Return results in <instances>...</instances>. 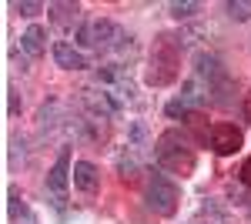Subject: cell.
<instances>
[{"label":"cell","instance_id":"cell-1","mask_svg":"<svg viewBox=\"0 0 251 224\" xmlns=\"http://www.w3.org/2000/svg\"><path fill=\"white\" fill-rule=\"evenodd\" d=\"M181 50H184V40L181 34H161L151 47V57H148V71H144V80L151 87H164L177 80V67H181Z\"/></svg>","mask_w":251,"mask_h":224},{"label":"cell","instance_id":"cell-2","mask_svg":"<svg viewBox=\"0 0 251 224\" xmlns=\"http://www.w3.org/2000/svg\"><path fill=\"white\" fill-rule=\"evenodd\" d=\"M154 157L164 171H171L177 177H188L194 174V150L188 148L184 134L181 131H164L154 141Z\"/></svg>","mask_w":251,"mask_h":224},{"label":"cell","instance_id":"cell-3","mask_svg":"<svg viewBox=\"0 0 251 224\" xmlns=\"http://www.w3.org/2000/svg\"><path fill=\"white\" fill-rule=\"evenodd\" d=\"M144 204L148 211H154L157 218H174L177 204H181V187L171 177H164L161 171H148L144 177Z\"/></svg>","mask_w":251,"mask_h":224},{"label":"cell","instance_id":"cell-4","mask_svg":"<svg viewBox=\"0 0 251 224\" xmlns=\"http://www.w3.org/2000/svg\"><path fill=\"white\" fill-rule=\"evenodd\" d=\"M124 34L117 30L111 20H87L77 27V44L80 47H97V50H107V47H117L114 40H121Z\"/></svg>","mask_w":251,"mask_h":224},{"label":"cell","instance_id":"cell-5","mask_svg":"<svg viewBox=\"0 0 251 224\" xmlns=\"http://www.w3.org/2000/svg\"><path fill=\"white\" fill-rule=\"evenodd\" d=\"M71 148H64L57 154V161H54V168L47 171V187H50V194H54V207L64 211V191H67V181H71Z\"/></svg>","mask_w":251,"mask_h":224},{"label":"cell","instance_id":"cell-6","mask_svg":"<svg viewBox=\"0 0 251 224\" xmlns=\"http://www.w3.org/2000/svg\"><path fill=\"white\" fill-rule=\"evenodd\" d=\"M80 104L91 111V117H104V121L121 111V100L111 91H91V87H84L80 91Z\"/></svg>","mask_w":251,"mask_h":224},{"label":"cell","instance_id":"cell-7","mask_svg":"<svg viewBox=\"0 0 251 224\" xmlns=\"http://www.w3.org/2000/svg\"><path fill=\"white\" fill-rule=\"evenodd\" d=\"M241 144H245L241 127H234V124H214V134H211V150L214 154H221V157L238 154Z\"/></svg>","mask_w":251,"mask_h":224},{"label":"cell","instance_id":"cell-8","mask_svg":"<svg viewBox=\"0 0 251 224\" xmlns=\"http://www.w3.org/2000/svg\"><path fill=\"white\" fill-rule=\"evenodd\" d=\"M225 77V67H221V60L214 54H198L194 57V80H204V91L218 84Z\"/></svg>","mask_w":251,"mask_h":224},{"label":"cell","instance_id":"cell-9","mask_svg":"<svg viewBox=\"0 0 251 224\" xmlns=\"http://www.w3.org/2000/svg\"><path fill=\"white\" fill-rule=\"evenodd\" d=\"M71 181L77 187L80 194H94L97 187H100V174L91 161H74V171H71Z\"/></svg>","mask_w":251,"mask_h":224},{"label":"cell","instance_id":"cell-10","mask_svg":"<svg viewBox=\"0 0 251 224\" xmlns=\"http://www.w3.org/2000/svg\"><path fill=\"white\" fill-rule=\"evenodd\" d=\"M54 60H57V67H64V71H84L87 67V57L80 54L74 44H67V40H57L54 44Z\"/></svg>","mask_w":251,"mask_h":224},{"label":"cell","instance_id":"cell-11","mask_svg":"<svg viewBox=\"0 0 251 224\" xmlns=\"http://www.w3.org/2000/svg\"><path fill=\"white\" fill-rule=\"evenodd\" d=\"M20 50L27 57H40L47 50V30H44L40 24H30V27L20 34Z\"/></svg>","mask_w":251,"mask_h":224},{"label":"cell","instance_id":"cell-12","mask_svg":"<svg viewBox=\"0 0 251 224\" xmlns=\"http://www.w3.org/2000/svg\"><path fill=\"white\" fill-rule=\"evenodd\" d=\"M47 14H50V24H54V27H64V30H71V27L80 24V7L77 3H50Z\"/></svg>","mask_w":251,"mask_h":224},{"label":"cell","instance_id":"cell-13","mask_svg":"<svg viewBox=\"0 0 251 224\" xmlns=\"http://www.w3.org/2000/svg\"><path fill=\"white\" fill-rule=\"evenodd\" d=\"M184 124H188V131L194 134V141H198V144H211L214 127L208 124V117H204L201 111H191L188 117H184Z\"/></svg>","mask_w":251,"mask_h":224},{"label":"cell","instance_id":"cell-14","mask_svg":"<svg viewBox=\"0 0 251 224\" xmlns=\"http://www.w3.org/2000/svg\"><path fill=\"white\" fill-rule=\"evenodd\" d=\"M117 177L127 187H134L141 181V164L134 161V154H117Z\"/></svg>","mask_w":251,"mask_h":224},{"label":"cell","instance_id":"cell-15","mask_svg":"<svg viewBox=\"0 0 251 224\" xmlns=\"http://www.w3.org/2000/svg\"><path fill=\"white\" fill-rule=\"evenodd\" d=\"M7 201H10V221L14 224H20V218H24V221H34V214H30V207L24 204V198H20L17 187L7 191Z\"/></svg>","mask_w":251,"mask_h":224},{"label":"cell","instance_id":"cell-16","mask_svg":"<svg viewBox=\"0 0 251 224\" xmlns=\"http://www.w3.org/2000/svg\"><path fill=\"white\" fill-rule=\"evenodd\" d=\"M225 10H228V17L238 20V24L251 20V3H245V0H228V3H225Z\"/></svg>","mask_w":251,"mask_h":224},{"label":"cell","instance_id":"cell-17","mask_svg":"<svg viewBox=\"0 0 251 224\" xmlns=\"http://www.w3.org/2000/svg\"><path fill=\"white\" fill-rule=\"evenodd\" d=\"M168 14H171L174 20H191L194 14H198V3H191V0H184V3H171Z\"/></svg>","mask_w":251,"mask_h":224},{"label":"cell","instance_id":"cell-18","mask_svg":"<svg viewBox=\"0 0 251 224\" xmlns=\"http://www.w3.org/2000/svg\"><path fill=\"white\" fill-rule=\"evenodd\" d=\"M191 111H194V107L188 104V100H184V97H177V100H171V104L164 107V114H168V117H174V121H177V117L184 121V117H188Z\"/></svg>","mask_w":251,"mask_h":224},{"label":"cell","instance_id":"cell-19","mask_svg":"<svg viewBox=\"0 0 251 224\" xmlns=\"http://www.w3.org/2000/svg\"><path fill=\"white\" fill-rule=\"evenodd\" d=\"M131 144H134V148H141V144H144V141H148V127H144V121H131Z\"/></svg>","mask_w":251,"mask_h":224},{"label":"cell","instance_id":"cell-20","mask_svg":"<svg viewBox=\"0 0 251 224\" xmlns=\"http://www.w3.org/2000/svg\"><path fill=\"white\" fill-rule=\"evenodd\" d=\"M40 10H44V7H40V3H34V0H24V3H14V14H20V17H37Z\"/></svg>","mask_w":251,"mask_h":224},{"label":"cell","instance_id":"cell-21","mask_svg":"<svg viewBox=\"0 0 251 224\" xmlns=\"http://www.w3.org/2000/svg\"><path fill=\"white\" fill-rule=\"evenodd\" d=\"M238 174H241V184L251 187V157L245 161V164H241V171H238Z\"/></svg>","mask_w":251,"mask_h":224},{"label":"cell","instance_id":"cell-22","mask_svg":"<svg viewBox=\"0 0 251 224\" xmlns=\"http://www.w3.org/2000/svg\"><path fill=\"white\" fill-rule=\"evenodd\" d=\"M7 111L10 114H20V97H17V91L10 87V104H7Z\"/></svg>","mask_w":251,"mask_h":224},{"label":"cell","instance_id":"cell-23","mask_svg":"<svg viewBox=\"0 0 251 224\" xmlns=\"http://www.w3.org/2000/svg\"><path fill=\"white\" fill-rule=\"evenodd\" d=\"M245 117H248V121H251V91L245 94Z\"/></svg>","mask_w":251,"mask_h":224}]
</instances>
